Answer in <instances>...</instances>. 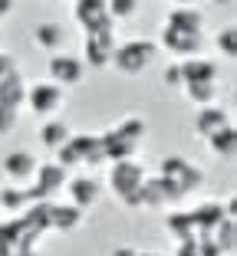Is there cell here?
Returning <instances> with one entry per match:
<instances>
[{"instance_id": "cell-1", "label": "cell", "mask_w": 237, "mask_h": 256, "mask_svg": "<svg viewBox=\"0 0 237 256\" xmlns=\"http://www.w3.org/2000/svg\"><path fill=\"white\" fill-rule=\"evenodd\" d=\"M145 138V122L142 118H122L115 128H109L102 135V144H106V161H122V158H132L135 148L142 144Z\"/></svg>"}, {"instance_id": "cell-2", "label": "cell", "mask_w": 237, "mask_h": 256, "mask_svg": "<svg viewBox=\"0 0 237 256\" xmlns=\"http://www.w3.org/2000/svg\"><path fill=\"white\" fill-rule=\"evenodd\" d=\"M155 53H158V46H155L152 40H125V43H119L112 50L109 66H115L119 72H125V76H138L142 69L152 66Z\"/></svg>"}, {"instance_id": "cell-3", "label": "cell", "mask_w": 237, "mask_h": 256, "mask_svg": "<svg viewBox=\"0 0 237 256\" xmlns=\"http://www.w3.org/2000/svg\"><path fill=\"white\" fill-rule=\"evenodd\" d=\"M145 181V168L132 158L115 161L112 171H109V184H112L115 197L125 204V207H138V188Z\"/></svg>"}, {"instance_id": "cell-4", "label": "cell", "mask_w": 237, "mask_h": 256, "mask_svg": "<svg viewBox=\"0 0 237 256\" xmlns=\"http://www.w3.org/2000/svg\"><path fill=\"white\" fill-rule=\"evenodd\" d=\"M33 188H27V197L33 200H50V197L56 194L60 188H66V168L56 164V161H46V164H37V171H33Z\"/></svg>"}, {"instance_id": "cell-5", "label": "cell", "mask_w": 237, "mask_h": 256, "mask_svg": "<svg viewBox=\"0 0 237 256\" xmlns=\"http://www.w3.org/2000/svg\"><path fill=\"white\" fill-rule=\"evenodd\" d=\"M73 16L86 33H102L115 30V20L106 14V0H76L73 4Z\"/></svg>"}, {"instance_id": "cell-6", "label": "cell", "mask_w": 237, "mask_h": 256, "mask_svg": "<svg viewBox=\"0 0 237 256\" xmlns=\"http://www.w3.org/2000/svg\"><path fill=\"white\" fill-rule=\"evenodd\" d=\"M115 50V30H102V33H86L83 40V62L92 69H106Z\"/></svg>"}, {"instance_id": "cell-7", "label": "cell", "mask_w": 237, "mask_h": 256, "mask_svg": "<svg viewBox=\"0 0 237 256\" xmlns=\"http://www.w3.org/2000/svg\"><path fill=\"white\" fill-rule=\"evenodd\" d=\"M161 178H171V181H175L178 188L184 190V194L204 184V171H201V168H194L191 161L178 158V154H171V158H161Z\"/></svg>"}, {"instance_id": "cell-8", "label": "cell", "mask_w": 237, "mask_h": 256, "mask_svg": "<svg viewBox=\"0 0 237 256\" xmlns=\"http://www.w3.org/2000/svg\"><path fill=\"white\" fill-rule=\"evenodd\" d=\"M23 102L33 108V115H53L63 108V86H56V82L27 86V98Z\"/></svg>"}, {"instance_id": "cell-9", "label": "cell", "mask_w": 237, "mask_h": 256, "mask_svg": "<svg viewBox=\"0 0 237 256\" xmlns=\"http://www.w3.org/2000/svg\"><path fill=\"white\" fill-rule=\"evenodd\" d=\"M161 46L175 56H198L204 46V33H188V30H175V26H161Z\"/></svg>"}, {"instance_id": "cell-10", "label": "cell", "mask_w": 237, "mask_h": 256, "mask_svg": "<svg viewBox=\"0 0 237 256\" xmlns=\"http://www.w3.org/2000/svg\"><path fill=\"white\" fill-rule=\"evenodd\" d=\"M86 72V62L79 60V56H53L50 60V82L56 86H76L79 79H83Z\"/></svg>"}, {"instance_id": "cell-11", "label": "cell", "mask_w": 237, "mask_h": 256, "mask_svg": "<svg viewBox=\"0 0 237 256\" xmlns=\"http://www.w3.org/2000/svg\"><path fill=\"white\" fill-rule=\"evenodd\" d=\"M0 171L7 174L14 184H23L30 181L33 171H37V158H33L30 151H10V154H4V161H0Z\"/></svg>"}, {"instance_id": "cell-12", "label": "cell", "mask_w": 237, "mask_h": 256, "mask_svg": "<svg viewBox=\"0 0 237 256\" xmlns=\"http://www.w3.org/2000/svg\"><path fill=\"white\" fill-rule=\"evenodd\" d=\"M181 69V86L184 82H214L217 79V62L201 60V56H184V62H178Z\"/></svg>"}, {"instance_id": "cell-13", "label": "cell", "mask_w": 237, "mask_h": 256, "mask_svg": "<svg viewBox=\"0 0 237 256\" xmlns=\"http://www.w3.org/2000/svg\"><path fill=\"white\" fill-rule=\"evenodd\" d=\"M168 26H175V30H188V33H201L204 30V14H201L194 4H178L175 10L168 14Z\"/></svg>"}, {"instance_id": "cell-14", "label": "cell", "mask_w": 237, "mask_h": 256, "mask_svg": "<svg viewBox=\"0 0 237 256\" xmlns=\"http://www.w3.org/2000/svg\"><path fill=\"white\" fill-rule=\"evenodd\" d=\"M69 144L79 151V161H83V164H102V161H106L102 135H69Z\"/></svg>"}, {"instance_id": "cell-15", "label": "cell", "mask_w": 237, "mask_h": 256, "mask_svg": "<svg viewBox=\"0 0 237 256\" xmlns=\"http://www.w3.org/2000/svg\"><path fill=\"white\" fill-rule=\"evenodd\" d=\"M66 190H69V204H76L79 210H86V207H92L99 200V184L92 178H73L66 184Z\"/></svg>"}, {"instance_id": "cell-16", "label": "cell", "mask_w": 237, "mask_h": 256, "mask_svg": "<svg viewBox=\"0 0 237 256\" xmlns=\"http://www.w3.org/2000/svg\"><path fill=\"white\" fill-rule=\"evenodd\" d=\"M83 224V210L76 204H53L50 200V230H76Z\"/></svg>"}, {"instance_id": "cell-17", "label": "cell", "mask_w": 237, "mask_h": 256, "mask_svg": "<svg viewBox=\"0 0 237 256\" xmlns=\"http://www.w3.org/2000/svg\"><path fill=\"white\" fill-rule=\"evenodd\" d=\"M23 98H27V82H23V76L14 69V72H7L0 79V102L10 106V108H20Z\"/></svg>"}, {"instance_id": "cell-18", "label": "cell", "mask_w": 237, "mask_h": 256, "mask_svg": "<svg viewBox=\"0 0 237 256\" xmlns=\"http://www.w3.org/2000/svg\"><path fill=\"white\" fill-rule=\"evenodd\" d=\"M221 125H227V112L217 108V106H201L198 115H194V132L204 135V138L211 135V132H217Z\"/></svg>"}, {"instance_id": "cell-19", "label": "cell", "mask_w": 237, "mask_h": 256, "mask_svg": "<svg viewBox=\"0 0 237 256\" xmlns=\"http://www.w3.org/2000/svg\"><path fill=\"white\" fill-rule=\"evenodd\" d=\"M207 148L214 151V154H221V158H234V151H237V132L234 125H221L217 132H211L207 135Z\"/></svg>"}, {"instance_id": "cell-20", "label": "cell", "mask_w": 237, "mask_h": 256, "mask_svg": "<svg viewBox=\"0 0 237 256\" xmlns=\"http://www.w3.org/2000/svg\"><path fill=\"white\" fill-rule=\"evenodd\" d=\"M33 43H37L40 50H46V53H56L63 46V26L53 23V20L37 23V26H33Z\"/></svg>"}, {"instance_id": "cell-21", "label": "cell", "mask_w": 237, "mask_h": 256, "mask_svg": "<svg viewBox=\"0 0 237 256\" xmlns=\"http://www.w3.org/2000/svg\"><path fill=\"white\" fill-rule=\"evenodd\" d=\"M69 125L63 118H53V122H46L43 125V132H40V142H43V148H50V151H56L60 144H66L69 142Z\"/></svg>"}, {"instance_id": "cell-22", "label": "cell", "mask_w": 237, "mask_h": 256, "mask_svg": "<svg viewBox=\"0 0 237 256\" xmlns=\"http://www.w3.org/2000/svg\"><path fill=\"white\" fill-rule=\"evenodd\" d=\"M165 226H168V230H171V234H175L181 243H191V240H198V234H194V224H191V217H188V210L168 214Z\"/></svg>"}, {"instance_id": "cell-23", "label": "cell", "mask_w": 237, "mask_h": 256, "mask_svg": "<svg viewBox=\"0 0 237 256\" xmlns=\"http://www.w3.org/2000/svg\"><path fill=\"white\" fill-rule=\"evenodd\" d=\"M27 188H0V210H10V214H23L27 210Z\"/></svg>"}, {"instance_id": "cell-24", "label": "cell", "mask_w": 237, "mask_h": 256, "mask_svg": "<svg viewBox=\"0 0 237 256\" xmlns=\"http://www.w3.org/2000/svg\"><path fill=\"white\" fill-rule=\"evenodd\" d=\"M184 96L191 98L194 106H214L217 98V86L214 82H184Z\"/></svg>"}, {"instance_id": "cell-25", "label": "cell", "mask_w": 237, "mask_h": 256, "mask_svg": "<svg viewBox=\"0 0 237 256\" xmlns=\"http://www.w3.org/2000/svg\"><path fill=\"white\" fill-rule=\"evenodd\" d=\"M234 236H237V230H234V217H224L221 224L211 230V240H214V246L221 250V253H230V250H234Z\"/></svg>"}, {"instance_id": "cell-26", "label": "cell", "mask_w": 237, "mask_h": 256, "mask_svg": "<svg viewBox=\"0 0 237 256\" xmlns=\"http://www.w3.org/2000/svg\"><path fill=\"white\" fill-rule=\"evenodd\" d=\"M106 14L112 16L115 23L119 20H132L138 14V0H106Z\"/></svg>"}, {"instance_id": "cell-27", "label": "cell", "mask_w": 237, "mask_h": 256, "mask_svg": "<svg viewBox=\"0 0 237 256\" xmlns=\"http://www.w3.org/2000/svg\"><path fill=\"white\" fill-rule=\"evenodd\" d=\"M214 43H217V50H221V56H237V30L234 26H224Z\"/></svg>"}, {"instance_id": "cell-28", "label": "cell", "mask_w": 237, "mask_h": 256, "mask_svg": "<svg viewBox=\"0 0 237 256\" xmlns=\"http://www.w3.org/2000/svg\"><path fill=\"white\" fill-rule=\"evenodd\" d=\"M56 164H63V168H73V164H83V161H79V151L73 148V144H60V148H56Z\"/></svg>"}, {"instance_id": "cell-29", "label": "cell", "mask_w": 237, "mask_h": 256, "mask_svg": "<svg viewBox=\"0 0 237 256\" xmlns=\"http://www.w3.org/2000/svg\"><path fill=\"white\" fill-rule=\"evenodd\" d=\"M14 128H17V108L0 102V135H10Z\"/></svg>"}, {"instance_id": "cell-30", "label": "cell", "mask_w": 237, "mask_h": 256, "mask_svg": "<svg viewBox=\"0 0 237 256\" xmlns=\"http://www.w3.org/2000/svg\"><path fill=\"white\" fill-rule=\"evenodd\" d=\"M0 256H37L33 243H10V246H0Z\"/></svg>"}, {"instance_id": "cell-31", "label": "cell", "mask_w": 237, "mask_h": 256, "mask_svg": "<svg viewBox=\"0 0 237 256\" xmlns=\"http://www.w3.org/2000/svg\"><path fill=\"white\" fill-rule=\"evenodd\" d=\"M161 79H165V86H181V69H178V62H171V66L161 72Z\"/></svg>"}, {"instance_id": "cell-32", "label": "cell", "mask_w": 237, "mask_h": 256, "mask_svg": "<svg viewBox=\"0 0 237 256\" xmlns=\"http://www.w3.org/2000/svg\"><path fill=\"white\" fill-rule=\"evenodd\" d=\"M14 69H17L14 56H10V53H0V79H4L7 72H14Z\"/></svg>"}, {"instance_id": "cell-33", "label": "cell", "mask_w": 237, "mask_h": 256, "mask_svg": "<svg viewBox=\"0 0 237 256\" xmlns=\"http://www.w3.org/2000/svg\"><path fill=\"white\" fill-rule=\"evenodd\" d=\"M178 256H201V253H198V240H191V243H181Z\"/></svg>"}, {"instance_id": "cell-34", "label": "cell", "mask_w": 237, "mask_h": 256, "mask_svg": "<svg viewBox=\"0 0 237 256\" xmlns=\"http://www.w3.org/2000/svg\"><path fill=\"white\" fill-rule=\"evenodd\" d=\"M10 10H14V0H0V20H4Z\"/></svg>"}, {"instance_id": "cell-35", "label": "cell", "mask_w": 237, "mask_h": 256, "mask_svg": "<svg viewBox=\"0 0 237 256\" xmlns=\"http://www.w3.org/2000/svg\"><path fill=\"white\" fill-rule=\"evenodd\" d=\"M112 256H135V250L132 246H119V250H112Z\"/></svg>"}, {"instance_id": "cell-36", "label": "cell", "mask_w": 237, "mask_h": 256, "mask_svg": "<svg viewBox=\"0 0 237 256\" xmlns=\"http://www.w3.org/2000/svg\"><path fill=\"white\" fill-rule=\"evenodd\" d=\"M214 4H217V7H234L237 0H214Z\"/></svg>"}, {"instance_id": "cell-37", "label": "cell", "mask_w": 237, "mask_h": 256, "mask_svg": "<svg viewBox=\"0 0 237 256\" xmlns=\"http://www.w3.org/2000/svg\"><path fill=\"white\" fill-rule=\"evenodd\" d=\"M135 256H161V253H135Z\"/></svg>"}, {"instance_id": "cell-38", "label": "cell", "mask_w": 237, "mask_h": 256, "mask_svg": "<svg viewBox=\"0 0 237 256\" xmlns=\"http://www.w3.org/2000/svg\"><path fill=\"white\" fill-rule=\"evenodd\" d=\"M175 4H194V0H175Z\"/></svg>"}]
</instances>
